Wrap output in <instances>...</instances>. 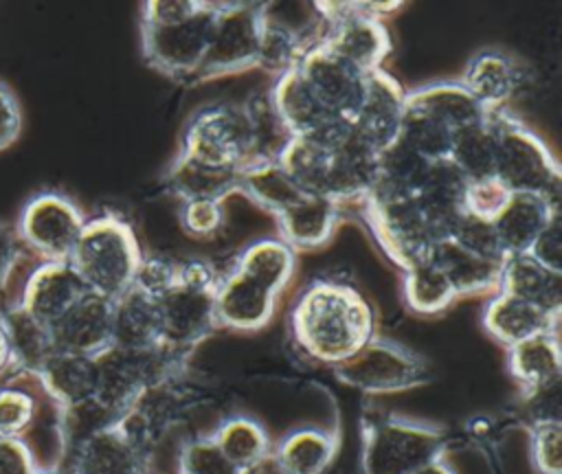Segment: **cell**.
Here are the masks:
<instances>
[{"label": "cell", "mask_w": 562, "mask_h": 474, "mask_svg": "<svg viewBox=\"0 0 562 474\" xmlns=\"http://www.w3.org/2000/svg\"><path fill=\"white\" fill-rule=\"evenodd\" d=\"M292 331L305 353L336 366L373 338V309L353 285L318 279L301 292Z\"/></svg>", "instance_id": "cell-1"}, {"label": "cell", "mask_w": 562, "mask_h": 474, "mask_svg": "<svg viewBox=\"0 0 562 474\" xmlns=\"http://www.w3.org/2000/svg\"><path fill=\"white\" fill-rule=\"evenodd\" d=\"M140 259L143 252L132 226L105 213L86 219L68 263L88 292L114 301L132 287Z\"/></svg>", "instance_id": "cell-2"}, {"label": "cell", "mask_w": 562, "mask_h": 474, "mask_svg": "<svg viewBox=\"0 0 562 474\" xmlns=\"http://www.w3.org/2000/svg\"><path fill=\"white\" fill-rule=\"evenodd\" d=\"M487 119L496 136V178L512 193L560 202L562 171L549 147L505 110H494Z\"/></svg>", "instance_id": "cell-3"}, {"label": "cell", "mask_w": 562, "mask_h": 474, "mask_svg": "<svg viewBox=\"0 0 562 474\" xmlns=\"http://www.w3.org/2000/svg\"><path fill=\"white\" fill-rule=\"evenodd\" d=\"M446 437L439 428L382 417L364 428L362 474H413L422 465L441 459Z\"/></svg>", "instance_id": "cell-4"}, {"label": "cell", "mask_w": 562, "mask_h": 474, "mask_svg": "<svg viewBox=\"0 0 562 474\" xmlns=\"http://www.w3.org/2000/svg\"><path fill=\"white\" fill-rule=\"evenodd\" d=\"M220 2L202 7L184 22L169 26H140V50L145 61L165 77L191 81L198 72L215 26Z\"/></svg>", "instance_id": "cell-5"}, {"label": "cell", "mask_w": 562, "mask_h": 474, "mask_svg": "<svg viewBox=\"0 0 562 474\" xmlns=\"http://www.w3.org/2000/svg\"><path fill=\"white\" fill-rule=\"evenodd\" d=\"M263 4L220 2L206 55L193 75V83L255 68Z\"/></svg>", "instance_id": "cell-6"}, {"label": "cell", "mask_w": 562, "mask_h": 474, "mask_svg": "<svg viewBox=\"0 0 562 474\" xmlns=\"http://www.w3.org/2000/svg\"><path fill=\"white\" fill-rule=\"evenodd\" d=\"M83 224V213L68 195L44 191L22 206L13 230L18 241L46 263L68 261Z\"/></svg>", "instance_id": "cell-7"}, {"label": "cell", "mask_w": 562, "mask_h": 474, "mask_svg": "<svg viewBox=\"0 0 562 474\" xmlns=\"http://www.w3.org/2000/svg\"><path fill=\"white\" fill-rule=\"evenodd\" d=\"M367 224L382 252L402 270L428 259L437 244L415 198H364Z\"/></svg>", "instance_id": "cell-8"}, {"label": "cell", "mask_w": 562, "mask_h": 474, "mask_svg": "<svg viewBox=\"0 0 562 474\" xmlns=\"http://www.w3.org/2000/svg\"><path fill=\"white\" fill-rule=\"evenodd\" d=\"M345 384L364 393H395L428 382V364L413 351L380 338H371L351 358L334 366Z\"/></svg>", "instance_id": "cell-9"}, {"label": "cell", "mask_w": 562, "mask_h": 474, "mask_svg": "<svg viewBox=\"0 0 562 474\" xmlns=\"http://www.w3.org/2000/svg\"><path fill=\"white\" fill-rule=\"evenodd\" d=\"M180 151L213 167L244 169L250 160V134L241 105H209L189 121Z\"/></svg>", "instance_id": "cell-10"}, {"label": "cell", "mask_w": 562, "mask_h": 474, "mask_svg": "<svg viewBox=\"0 0 562 474\" xmlns=\"http://www.w3.org/2000/svg\"><path fill=\"white\" fill-rule=\"evenodd\" d=\"M404 110L406 90L386 70H375L364 77L362 97L349 123L360 140L380 151L400 136Z\"/></svg>", "instance_id": "cell-11"}, {"label": "cell", "mask_w": 562, "mask_h": 474, "mask_svg": "<svg viewBox=\"0 0 562 474\" xmlns=\"http://www.w3.org/2000/svg\"><path fill=\"white\" fill-rule=\"evenodd\" d=\"M296 70L327 112L345 119L353 114L360 103L367 75L334 57L321 42L307 44Z\"/></svg>", "instance_id": "cell-12"}, {"label": "cell", "mask_w": 562, "mask_h": 474, "mask_svg": "<svg viewBox=\"0 0 562 474\" xmlns=\"http://www.w3.org/2000/svg\"><path fill=\"white\" fill-rule=\"evenodd\" d=\"M468 180L452 165L450 158L428 165L424 182L415 195V202L435 237V241L450 239L459 219L465 213Z\"/></svg>", "instance_id": "cell-13"}, {"label": "cell", "mask_w": 562, "mask_h": 474, "mask_svg": "<svg viewBox=\"0 0 562 474\" xmlns=\"http://www.w3.org/2000/svg\"><path fill=\"white\" fill-rule=\"evenodd\" d=\"M160 345L187 353L215 327L213 292L173 287L158 298Z\"/></svg>", "instance_id": "cell-14"}, {"label": "cell", "mask_w": 562, "mask_h": 474, "mask_svg": "<svg viewBox=\"0 0 562 474\" xmlns=\"http://www.w3.org/2000/svg\"><path fill=\"white\" fill-rule=\"evenodd\" d=\"M316 42H321L334 57L342 59L362 75L382 70V64L391 53V37L386 26L380 20L360 15L358 9L342 22L327 26L325 35Z\"/></svg>", "instance_id": "cell-15"}, {"label": "cell", "mask_w": 562, "mask_h": 474, "mask_svg": "<svg viewBox=\"0 0 562 474\" xmlns=\"http://www.w3.org/2000/svg\"><path fill=\"white\" fill-rule=\"evenodd\" d=\"M55 349L79 356H99L112 347V301L86 292L55 325Z\"/></svg>", "instance_id": "cell-16"}, {"label": "cell", "mask_w": 562, "mask_h": 474, "mask_svg": "<svg viewBox=\"0 0 562 474\" xmlns=\"http://www.w3.org/2000/svg\"><path fill=\"white\" fill-rule=\"evenodd\" d=\"M86 292L68 261H46L31 272L18 303L53 327Z\"/></svg>", "instance_id": "cell-17"}, {"label": "cell", "mask_w": 562, "mask_h": 474, "mask_svg": "<svg viewBox=\"0 0 562 474\" xmlns=\"http://www.w3.org/2000/svg\"><path fill=\"white\" fill-rule=\"evenodd\" d=\"M274 303L277 294L233 270L231 274L220 276V283L213 292L215 325L241 331L259 329L270 320Z\"/></svg>", "instance_id": "cell-18"}, {"label": "cell", "mask_w": 562, "mask_h": 474, "mask_svg": "<svg viewBox=\"0 0 562 474\" xmlns=\"http://www.w3.org/2000/svg\"><path fill=\"white\" fill-rule=\"evenodd\" d=\"M483 325L505 347H514L544 331H558L560 314H549L540 305L520 296L496 292L483 314Z\"/></svg>", "instance_id": "cell-19"}, {"label": "cell", "mask_w": 562, "mask_h": 474, "mask_svg": "<svg viewBox=\"0 0 562 474\" xmlns=\"http://www.w3.org/2000/svg\"><path fill=\"white\" fill-rule=\"evenodd\" d=\"M375 154L351 127L347 140L331 149L325 195L338 204L362 202L375 180Z\"/></svg>", "instance_id": "cell-20"}, {"label": "cell", "mask_w": 562, "mask_h": 474, "mask_svg": "<svg viewBox=\"0 0 562 474\" xmlns=\"http://www.w3.org/2000/svg\"><path fill=\"white\" fill-rule=\"evenodd\" d=\"M340 219V204L325 195L305 193L299 202L277 215L279 233L294 252L312 250L334 235Z\"/></svg>", "instance_id": "cell-21"}, {"label": "cell", "mask_w": 562, "mask_h": 474, "mask_svg": "<svg viewBox=\"0 0 562 474\" xmlns=\"http://www.w3.org/2000/svg\"><path fill=\"white\" fill-rule=\"evenodd\" d=\"M487 112L505 110V103L516 94L520 86L518 64L501 50L476 53L459 81Z\"/></svg>", "instance_id": "cell-22"}, {"label": "cell", "mask_w": 562, "mask_h": 474, "mask_svg": "<svg viewBox=\"0 0 562 474\" xmlns=\"http://www.w3.org/2000/svg\"><path fill=\"white\" fill-rule=\"evenodd\" d=\"M558 208L560 202L555 200L533 193H512L503 211L492 219L505 255H525Z\"/></svg>", "instance_id": "cell-23"}, {"label": "cell", "mask_w": 562, "mask_h": 474, "mask_svg": "<svg viewBox=\"0 0 562 474\" xmlns=\"http://www.w3.org/2000/svg\"><path fill=\"white\" fill-rule=\"evenodd\" d=\"M160 345L158 301L130 287L112 301V347L143 351Z\"/></svg>", "instance_id": "cell-24"}, {"label": "cell", "mask_w": 562, "mask_h": 474, "mask_svg": "<svg viewBox=\"0 0 562 474\" xmlns=\"http://www.w3.org/2000/svg\"><path fill=\"white\" fill-rule=\"evenodd\" d=\"M406 105L435 116L454 134L483 123L490 114L459 81L428 83L411 90L406 92Z\"/></svg>", "instance_id": "cell-25"}, {"label": "cell", "mask_w": 562, "mask_h": 474, "mask_svg": "<svg viewBox=\"0 0 562 474\" xmlns=\"http://www.w3.org/2000/svg\"><path fill=\"white\" fill-rule=\"evenodd\" d=\"M509 371L527 395L560 386L562 356L558 331H544L509 347Z\"/></svg>", "instance_id": "cell-26"}, {"label": "cell", "mask_w": 562, "mask_h": 474, "mask_svg": "<svg viewBox=\"0 0 562 474\" xmlns=\"http://www.w3.org/2000/svg\"><path fill=\"white\" fill-rule=\"evenodd\" d=\"M239 169L213 167L178 151L165 173L167 189L180 200H222L237 191Z\"/></svg>", "instance_id": "cell-27"}, {"label": "cell", "mask_w": 562, "mask_h": 474, "mask_svg": "<svg viewBox=\"0 0 562 474\" xmlns=\"http://www.w3.org/2000/svg\"><path fill=\"white\" fill-rule=\"evenodd\" d=\"M498 292L531 301L549 314L562 312V272H551L525 255H507L501 263Z\"/></svg>", "instance_id": "cell-28"}, {"label": "cell", "mask_w": 562, "mask_h": 474, "mask_svg": "<svg viewBox=\"0 0 562 474\" xmlns=\"http://www.w3.org/2000/svg\"><path fill=\"white\" fill-rule=\"evenodd\" d=\"M270 97L279 116L283 119L285 127L294 138L314 136L336 116L323 108V103L314 97V92L303 81L296 68L274 81Z\"/></svg>", "instance_id": "cell-29"}, {"label": "cell", "mask_w": 562, "mask_h": 474, "mask_svg": "<svg viewBox=\"0 0 562 474\" xmlns=\"http://www.w3.org/2000/svg\"><path fill=\"white\" fill-rule=\"evenodd\" d=\"M428 165L430 162L426 158L395 138L375 154V180L367 198H415Z\"/></svg>", "instance_id": "cell-30"}, {"label": "cell", "mask_w": 562, "mask_h": 474, "mask_svg": "<svg viewBox=\"0 0 562 474\" xmlns=\"http://www.w3.org/2000/svg\"><path fill=\"white\" fill-rule=\"evenodd\" d=\"M432 263H437L450 283L454 285L457 294H483V292H498L501 283V263L472 255L470 250L461 248L452 239L437 241L428 255Z\"/></svg>", "instance_id": "cell-31"}, {"label": "cell", "mask_w": 562, "mask_h": 474, "mask_svg": "<svg viewBox=\"0 0 562 474\" xmlns=\"http://www.w3.org/2000/svg\"><path fill=\"white\" fill-rule=\"evenodd\" d=\"M241 110H244L248 134H250V160L246 167L259 165V162H279L294 136L290 134L283 119L279 116L272 103L270 90L255 92L241 105Z\"/></svg>", "instance_id": "cell-32"}, {"label": "cell", "mask_w": 562, "mask_h": 474, "mask_svg": "<svg viewBox=\"0 0 562 474\" xmlns=\"http://www.w3.org/2000/svg\"><path fill=\"white\" fill-rule=\"evenodd\" d=\"M42 384L57 402L70 406L83 404L97 391V364L90 356L55 351L40 369Z\"/></svg>", "instance_id": "cell-33"}, {"label": "cell", "mask_w": 562, "mask_h": 474, "mask_svg": "<svg viewBox=\"0 0 562 474\" xmlns=\"http://www.w3.org/2000/svg\"><path fill=\"white\" fill-rule=\"evenodd\" d=\"M296 252L279 237L257 239L241 250L233 270L263 285L268 292L277 294L288 285L294 274Z\"/></svg>", "instance_id": "cell-34"}, {"label": "cell", "mask_w": 562, "mask_h": 474, "mask_svg": "<svg viewBox=\"0 0 562 474\" xmlns=\"http://www.w3.org/2000/svg\"><path fill=\"white\" fill-rule=\"evenodd\" d=\"M75 474H140V456L114 426H108L81 441Z\"/></svg>", "instance_id": "cell-35"}, {"label": "cell", "mask_w": 562, "mask_h": 474, "mask_svg": "<svg viewBox=\"0 0 562 474\" xmlns=\"http://www.w3.org/2000/svg\"><path fill=\"white\" fill-rule=\"evenodd\" d=\"M336 441L331 435L303 428L290 432L277 448L274 465L279 474H323L331 467Z\"/></svg>", "instance_id": "cell-36"}, {"label": "cell", "mask_w": 562, "mask_h": 474, "mask_svg": "<svg viewBox=\"0 0 562 474\" xmlns=\"http://www.w3.org/2000/svg\"><path fill=\"white\" fill-rule=\"evenodd\" d=\"M237 191L274 217L305 195L281 167V162H259L244 167L239 173Z\"/></svg>", "instance_id": "cell-37"}, {"label": "cell", "mask_w": 562, "mask_h": 474, "mask_svg": "<svg viewBox=\"0 0 562 474\" xmlns=\"http://www.w3.org/2000/svg\"><path fill=\"white\" fill-rule=\"evenodd\" d=\"M211 439L222 456L241 474L252 472L268 459L266 430L248 417L226 419Z\"/></svg>", "instance_id": "cell-38"}, {"label": "cell", "mask_w": 562, "mask_h": 474, "mask_svg": "<svg viewBox=\"0 0 562 474\" xmlns=\"http://www.w3.org/2000/svg\"><path fill=\"white\" fill-rule=\"evenodd\" d=\"M2 323L9 334V342L13 349V356L22 360L29 366L42 369L46 360L57 351L53 327L35 318L31 312H26L20 303L11 305L7 312H2Z\"/></svg>", "instance_id": "cell-39"}, {"label": "cell", "mask_w": 562, "mask_h": 474, "mask_svg": "<svg viewBox=\"0 0 562 474\" xmlns=\"http://www.w3.org/2000/svg\"><path fill=\"white\" fill-rule=\"evenodd\" d=\"M448 158L468 182L496 178V136L490 119L457 132Z\"/></svg>", "instance_id": "cell-40"}, {"label": "cell", "mask_w": 562, "mask_h": 474, "mask_svg": "<svg viewBox=\"0 0 562 474\" xmlns=\"http://www.w3.org/2000/svg\"><path fill=\"white\" fill-rule=\"evenodd\" d=\"M305 48L307 44L290 24L272 18L266 11L259 31L255 68H261L263 72L279 79L299 66V59Z\"/></svg>", "instance_id": "cell-41"}, {"label": "cell", "mask_w": 562, "mask_h": 474, "mask_svg": "<svg viewBox=\"0 0 562 474\" xmlns=\"http://www.w3.org/2000/svg\"><path fill=\"white\" fill-rule=\"evenodd\" d=\"M457 296L459 294L446 272L430 259L404 270V301L413 312L437 314Z\"/></svg>", "instance_id": "cell-42"}, {"label": "cell", "mask_w": 562, "mask_h": 474, "mask_svg": "<svg viewBox=\"0 0 562 474\" xmlns=\"http://www.w3.org/2000/svg\"><path fill=\"white\" fill-rule=\"evenodd\" d=\"M329 158L331 149H325L310 138H292L279 162L303 193L325 195Z\"/></svg>", "instance_id": "cell-43"}, {"label": "cell", "mask_w": 562, "mask_h": 474, "mask_svg": "<svg viewBox=\"0 0 562 474\" xmlns=\"http://www.w3.org/2000/svg\"><path fill=\"white\" fill-rule=\"evenodd\" d=\"M397 138L428 162H435L450 156L454 132L435 116L406 105Z\"/></svg>", "instance_id": "cell-44"}, {"label": "cell", "mask_w": 562, "mask_h": 474, "mask_svg": "<svg viewBox=\"0 0 562 474\" xmlns=\"http://www.w3.org/2000/svg\"><path fill=\"white\" fill-rule=\"evenodd\" d=\"M189 435L173 421L158 432L140 454V474H187Z\"/></svg>", "instance_id": "cell-45"}, {"label": "cell", "mask_w": 562, "mask_h": 474, "mask_svg": "<svg viewBox=\"0 0 562 474\" xmlns=\"http://www.w3.org/2000/svg\"><path fill=\"white\" fill-rule=\"evenodd\" d=\"M450 239L454 244H459L461 248L470 250L472 255H479V257L496 261V263H503V259L507 257L501 246V239L496 235L494 222L474 217L470 213H463V217L459 219Z\"/></svg>", "instance_id": "cell-46"}, {"label": "cell", "mask_w": 562, "mask_h": 474, "mask_svg": "<svg viewBox=\"0 0 562 474\" xmlns=\"http://www.w3.org/2000/svg\"><path fill=\"white\" fill-rule=\"evenodd\" d=\"M531 461L538 474H562V424L560 419L533 421Z\"/></svg>", "instance_id": "cell-47"}, {"label": "cell", "mask_w": 562, "mask_h": 474, "mask_svg": "<svg viewBox=\"0 0 562 474\" xmlns=\"http://www.w3.org/2000/svg\"><path fill=\"white\" fill-rule=\"evenodd\" d=\"M226 219L222 200H184L180 202V226L189 237L211 239Z\"/></svg>", "instance_id": "cell-48"}, {"label": "cell", "mask_w": 562, "mask_h": 474, "mask_svg": "<svg viewBox=\"0 0 562 474\" xmlns=\"http://www.w3.org/2000/svg\"><path fill=\"white\" fill-rule=\"evenodd\" d=\"M176 259H169L165 255H143L132 285L158 301L176 287Z\"/></svg>", "instance_id": "cell-49"}, {"label": "cell", "mask_w": 562, "mask_h": 474, "mask_svg": "<svg viewBox=\"0 0 562 474\" xmlns=\"http://www.w3.org/2000/svg\"><path fill=\"white\" fill-rule=\"evenodd\" d=\"M509 195H512V191L498 178L468 182L465 213L492 222L503 211Z\"/></svg>", "instance_id": "cell-50"}, {"label": "cell", "mask_w": 562, "mask_h": 474, "mask_svg": "<svg viewBox=\"0 0 562 474\" xmlns=\"http://www.w3.org/2000/svg\"><path fill=\"white\" fill-rule=\"evenodd\" d=\"M35 417V402L20 388L0 391V439H15Z\"/></svg>", "instance_id": "cell-51"}, {"label": "cell", "mask_w": 562, "mask_h": 474, "mask_svg": "<svg viewBox=\"0 0 562 474\" xmlns=\"http://www.w3.org/2000/svg\"><path fill=\"white\" fill-rule=\"evenodd\" d=\"M527 255L551 272H562V211L558 208L540 235L533 239Z\"/></svg>", "instance_id": "cell-52"}, {"label": "cell", "mask_w": 562, "mask_h": 474, "mask_svg": "<svg viewBox=\"0 0 562 474\" xmlns=\"http://www.w3.org/2000/svg\"><path fill=\"white\" fill-rule=\"evenodd\" d=\"M184 472L187 474H241L222 456V452L217 450L211 437L189 441Z\"/></svg>", "instance_id": "cell-53"}, {"label": "cell", "mask_w": 562, "mask_h": 474, "mask_svg": "<svg viewBox=\"0 0 562 474\" xmlns=\"http://www.w3.org/2000/svg\"><path fill=\"white\" fill-rule=\"evenodd\" d=\"M204 0H149L140 11V26H169L191 18Z\"/></svg>", "instance_id": "cell-54"}, {"label": "cell", "mask_w": 562, "mask_h": 474, "mask_svg": "<svg viewBox=\"0 0 562 474\" xmlns=\"http://www.w3.org/2000/svg\"><path fill=\"white\" fill-rule=\"evenodd\" d=\"M24 127L22 105L9 83L0 79V151L18 143Z\"/></svg>", "instance_id": "cell-55"}, {"label": "cell", "mask_w": 562, "mask_h": 474, "mask_svg": "<svg viewBox=\"0 0 562 474\" xmlns=\"http://www.w3.org/2000/svg\"><path fill=\"white\" fill-rule=\"evenodd\" d=\"M220 283V274L215 266L202 257H189L178 261L176 270V285L198 292H215Z\"/></svg>", "instance_id": "cell-56"}, {"label": "cell", "mask_w": 562, "mask_h": 474, "mask_svg": "<svg viewBox=\"0 0 562 474\" xmlns=\"http://www.w3.org/2000/svg\"><path fill=\"white\" fill-rule=\"evenodd\" d=\"M35 465L18 439H0V474H33Z\"/></svg>", "instance_id": "cell-57"}, {"label": "cell", "mask_w": 562, "mask_h": 474, "mask_svg": "<svg viewBox=\"0 0 562 474\" xmlns=\"http://www.w3.org/2000/svg\"><path fill=\"white\" fill-rule=\"evenodd\" d=\"M18 244L20 241L15 237V230L9 224L0 222V292L4 290L13 268L18 263V255H20Z\"/></svg>", "instance_id": "cell-58"}, {"label": "cell", "mask_w": 562, "mask_h": 474, "mask_svg": "<svg viewBox=\"0 0 562 474\" xmlns=\"http://www.w3.org/2000/svg\"><path fill=\"white\" fill-rule=\"evenodd\" d=\"M13 358L15 356H13V349H11V342H9V334H7L4 323L0 318V373L11 364Z\"/></svg>", "instance_id": "cell-59"}, {"label": "cell", "mask_w": 562, "mask_h": 474, "mask_svg": "<svg viewBox=\"0 0 562 474\" xmlns=\"http://www.w3.org/2000/svg\"><path fill=\"white\" fill-rule=\"evenodd\" d=\"M413 474H454V472H452V467L443 459H435V461L422 465L419 470H415Z\"/></svg>", "instance_id": "cell-60"}]
</instances>
